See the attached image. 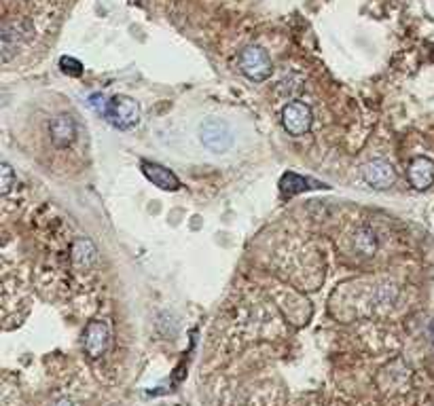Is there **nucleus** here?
<instances>
[{
  "label": "nucleus",
  "instance_id": "f257e3e1",
  "mask_svg": "<svg viewBox=\"0 0 434 406\" xmlns=\"http://www.w3.org/2000/svg\"><path fill=\"white\" fill-rule=\"evenodd\" d=\"M199 140L210 153H227L233 146V129L221 118H206L199 125Z\"/></svg>",
  "mask_w": 434,
  "mask_h": 406
},
{
  "label": "nucleus",
  "instance_id": "f03ea898",
  "mask_svg": "<svg viewBox=\"0 0 434 406\" xmlns=\"http://www.w3.org/2000/svg\"><path fill=\"white\" fill-rule=\"evenodd\" d=\"M240 70L248 81L263 83L271 76V59L265 49L250 45L240 54Z\"/></svg>",
  "mask_w": 434,
  "mask_h": 406
},
{
  "label": "nucleus",
  "instance_id": "7ed1b4c3",
  "mask_svg": "<svg viewBox=\"0 0 434 406\" xmlns=\"http://www.w3.org/2000/svg\"><path fill=\"white\" fill-rule=\"evenodd\" d=\"M104 116L117 129H131L140 121V106L129 96H115L108 102V108H106Z\"/></svg>",
  "mask_w": 434,
  "mask_h": 406
},
{
  "label": "nucleus",
  "instance_id": "20e7f679",
  "mask_svg": "<svg viewBox=\"0 0 434 406\" xmlns=\"http://www.w3.org/2000/svg\"><path fill=\"white\" fill-rule=\"evenodd\" d=\"M111 343V328L104 320H94L87 324L85 335H83V345H85V353L91 360H98L106 353Z\"/></svg>",
  "mask_w": 434,
  "mask_h": 406
},
{
  "label": "nucleus",
  "instance_id": "39448f33",
  "mask_svg": "<svg viewBox=\"0 0 434 406\" xmlns=\"http://www.w3.org/2000/svg\"><path fill=\"white\" fill-rule=\"evenodd\" d=\"M282 123L291 136H306L313 123L311 108L303 102H288L282 111Z\"/></svg>",
  "mask_w": 434,
  "mask_h": 406
},
{
  "label": "nucleus",
  "instance_id": "423d86ee",
  "mask_svg": "<svg viewBox=\"0 0 434 406\" xmlns=\"http://www.w3.org/2000/svg\"><path fill=\"white\" fill-rule=\"evenodd\" d=\"M30 34V24L28 21H4L2 26V61H11V58L17 54V47L28 39Z\"/></svg>",
  "mask_w": 434,
  "mask_h": 406
},
{
  "label": "nucleus",
  "instance_id": "0eeeda50",
  "mask_svg": "<svg viewBox=\"0 0 434 406\" xmlns=\"http://www.w3.org/2000/svg\"><path fill=\"white\" fill-rule=\"evenodd\" d=\"M360 176L369 186L377 188V191H385L396 182V172H394L392 163H388L383 159H375V161L365 163L360 170Z\"/></svg>",
  "mask_w": 434,
  "mask_h": 406
},
{
  "label": "nucleus",
  "instance_id": "6e6552de",
  "mask_svg": "<svg viewBox=\"0 0 434 406\" xmlns=\"http://www.w3.org/2000/svg\"><path fill=\"white\" fill-rule=\"evenodd\" d=\"M140 168H142V174L146 176V180H151L157 188L172 191V193L181 188V180L172 170H168L159 163H153V161H142Z\"/></svg>",
  "mask_w": 434,
  "mask_h": 406
},
{
  "label": "nucleus",
  "instance_id": "1a4fd4ad",
  "mask_svg": "<svg viewBox=\"0 0 434 406\" xmlns=\"http://www.w3.org/2000/svg\"><path fill=\"white\" fill-rule=\"evenodd\" d=\"M409 182L418 191L430 188L434 182V163L428 157H415L409 163Z\"/></svg>",
  "mask_w": 434,
  "mask_h": 406
},
{
  "label": "nucleus",
  "instance_id": "9d476101",
  "mask_svg": "<svg viewBox=\"0 0 434 406\" xmlns=\"http://www.w3.org/2000/svg\"><path fill=\"white\" fill-rule=\"evenodd\" d=\"M49 133L58 148H66L76 138V123L70 115H58L49 125Z\"/></svg>",
  "mask_w": 434,
  "mask_h": 406
},
{
  "label": "nucleus",
  "instance_id": "9b49d317",
  "mask_svg": "<svg viewBox=\"0 0 434 406\" xmlns=\"http://www.w3.org/2000/svg\"><path fill=\"white\" fill-rule=\"evenodd\" d=\"M98 258V252H96V245L91 243V239H76L74 245H72V263L79 271H89L91 265L96 263Z\"/></svg>",
  "mask_w": 434,
  "mask_h": 406
},
{
  "label": "nucleus",
  "instance_id": "f8f14e48",
  "mask_svg": "<svg viewBox=\"0 0 434 406\" xmlns=\"http://www.w3.org/2000/svg\"><path fill=\"white\" fill-rule=\"evenodd\" d=\"M354 250L363 256H371L377 250V235L369 227H360L354 235Z\"/></svg>",
  "mask_w": 434,
  "mask_h": 406
},
{
  "label": "nucleus",
  "instance_id": "ddd939ff",
  "mask_svg": "<svg viewBox=\"0 0 434 406\" xmlns=\"http://www.w3.org/2000/svg\"><path fill=\"white\" fill-rule=\"evenodd\" d=\"M308 184H310V180H306L303 176L293 174V172H291V174L282 176V182H280V186H282V193H284V195H295V193H301V191L310 188Z\"/></svg>",
  "mask_w": 434,
  "mask_h": 406
},
{
  "label": "nucleus",
  "instance_id": "4468645a",
  "mask_svg": "<svg viewBox=\"0 0 434 406\" xmlns=\"http://www.w3.org/2000/svg\"><path fill=\"white\" fill-rule=\"evenodd\" d=\"M15 184V176H13V170L9 163H2L0 166V193L2 195H9V191L13 188Z\"/></svg>",
  "mask_w": 434,
  "mask_h": 406
},
{
  "label": "nucleus",
  "instance_id": "2eb2a0df",
  "mask_svg": "<svg viewBox=\"0 0 434 406\" xmlns=\"http://www.w3.org/2000/svg\"><path fill=\"white\" fill-rule=\"evenodd\" d=\"M60 66H62V70L66 72V74H72V76H79V74L83 72L81 61L74 58H62L60 59Z\"/></svg>",
  "mask_w": 434,
  "mask_h": 406
},
{
  "label": "nucleus",
  "instance_id": "dca6fc26",
  "mask_svg": "<svg viewBox=\"0 0 434 406\" xmlns=\"http://www.w3.org/2000/svg\"><path fill=\"white\" fill-rule=\"evenodd\" d=\"M56 406H72V402H70V400H60Z\"/></svg>",
  "mask_w": 434,
  "mask_h": 406
}]
</instances>
